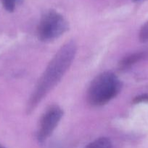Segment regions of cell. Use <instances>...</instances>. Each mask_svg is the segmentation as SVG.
Returning a JSON list of instances; mask_svg holds the SVG:
<instances>
[{"mask_svg": "<svg viewBox=\"0 0 148 148\" xmlns=\"http://www.w3.org/2000/svg\"><path fill=\"white\" fill-rule=\"evenodd\" d=\"M85 148H112V143L109 139L101 137L89 143Z\"/></svg>", "mask_w": 148, "mask_h": 148, "instance_id": "8992f818", "label": "cell"}, {"mask_svg": "<svg viewBox=\"0 0 148 148\" xmlns=\"http://www.w3.org/2000/svg\"><path fill=\"white\" fill-rule=\"evenodd\" d=\"M146 59H148V50L140 51L136 52V53L126 56L120 62V67L122 69H125L131 66L136 62H139Z\"/></svg>", "mask_w": 148, "mask_h": 148, "instance_id": "5b68a950", "label": "cell"}, {"mask_svg": "<svg viewBox=\"0 0 148 148\" xmlns=\"http://www.w3.org/2000/svg\"><path fill=\"white\" fill-rule=\"evenodd\" d=\"M62 111L57 106L50 107L41 119L37 138L39 142H44L52 134L62 116Z\"/></svg>", "mask_w": 148, "mask_h": 148, "instance_id": "277c9868", "label": "cell"}, {"mask_svg": "<svg viewBox=\"0 0 148 148\" xmlns=\"http://www.w3.org/2000/svg\"><path fill=\"white\" fill-rule=\"evenodd\" d=\"M0 148H5L4 147H3L2 145H0Z\"/></svg>", "mask_w": 148, "mask_h": 148, "instance_id": "30bf717a", "label": "cell"}, {"mask_svg": "<svg viewBox=\"0 0 148 148\" xmlns=\"http://www.w3.org/2000/svg\"><path fill=\"white\" fill-rule=\"evenodd\" d=\"M65 19L57 12L51 10L44 14L38 27L39 38L44 41L54 40L68 30Z\"/></svg>", "mask_w": 148, "mask_h": 148, "instance_id": "3957f363", "label": "cell"}, {"mask_svg": "<svg viewBox=\"0 0 148 148\" xmlns=\"http://www.w3.org/2000/svg\"><path fill=\"white\" fill-rule=\"evenodd\" d=\"M133 1H140V0H133Z\"/></svg>", "mask_w": 148, "mask_h": 148, "instance_id": "8fae6325", "label": "cell"}, {"mask_svg": "<svg viewBox=\"0 0 148 148\" xmlns=\"http://www.w3.org/2000/svg\"><path fill=\"white\" fill-rule=\"evenodd\" d=\"M17 0H1L3 7L7 11L13 12L15 8Z\"/></svg>", "mask_w": 148, "mask_h": 148, "instance_id": "52a82bcc", "label": "cell"}, {"mask_svg": "<svg viewBox=\"0 0 148 148\" xmlns=\"http://www.w3.org/2000/svg\"><path fill=\"white\" fill-rule=\"evenodd\" d=\"M76 53V46L73 41L68 42L58 51L36 85L30 98L28 111H33L44 97L60 81L69 69Z\"/></svg>", "mask_w": 148, "mask_h": 148, "instance_id": "6da1fadb", "label": "cell"}, {"mask_svg": "<svg viewBox=\"0 0 148 148\" xmlns=\"http://www.w3.org/2000/svg\"><path fill=\"white\" fill-rule=\"evenodd\" d=\"M134 103H148V94H142L138 95L133 99Z\"/></svg>", "mask_w": 148, "mask_h": 148, "instance_id": "9c48e42d", "label": "cell"}, {"mask_svg": "<svg viewBox=\"0 0 148 148\" xmlns=\"http://www.w3.org/2000/svg\"><path fill=\"white\" fill-rule=\"evenodd\" d=\"M139 39L142 42L148 41V22L145 23L139 32Z\"/></svg>", "mask_w": 148, "mask_h": 148, "instance_id": "ba28073f", "label": "cell"}, {"mask_svg": "<svg viewBox=\"0 0 148 148\" xmlns=\"http://www.w3.org/2000/svg\"><path fill=\"white\" fill-rule=\"evenodd\" d=\"M120 87V82L116 75L110 72H103L93 79L89 88V102L93 106L104 105L118 95Z\"/></svg>", "mask_w": 148, "mask_h": 148, "instance_id": "7a4b0ae2", "label": "cell"}]
</instances>
